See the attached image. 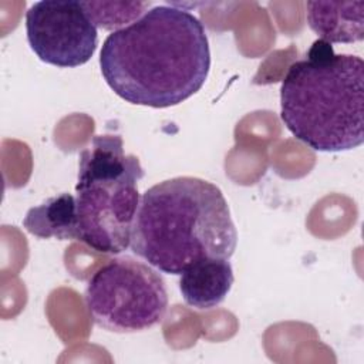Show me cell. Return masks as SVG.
Wrapping results in <instances>:
<instances>
[{"label": "cell", "mask_w": 364, "mask_h": 364, "mask_svg": "<svg viewBox=\"0 0 364 364\" xmlns=\"http://www.w3.org/2000/svg\"><path fill=\"white\" fill-rule=\"evenodd\" d=\"M100 67L108 87L127 102L173 107L196 94L208 78V36L188 10L155 6L105 38Z\"/></svg>", "instance_id": "6da1fadb"}, {"label": "cell", "mask_w": 364, "mask_h": 364, "mask_svg": "<svg viewBox=\"0 0 364 364\" xmlns=\"http://www.w3.org/2000/svg\"><path fill=\"white\" fill-rule=\"evenodd\" d=\"M237 232L222 191L195 176L146 189L131 232V250L159 272L181 274L200 259H230Z\"/></svg>", "instance_id": "7a4b0ae2"}, {"label": "cell", "mask_w": 364, "mask_h": 364, "mask_svg": "<svg viewBox=\"0 0 364 364\" xmlns=\"http://www.w3.org/2000/svg\"><path fill=\"white\" fill-rule=\"evenodd\" d=\"M364 63L334 54L316 40L307 58L293 63L280 87V118L301 142L321 152H340L364 141Z\"/></svg>", "instance_id": "3957f363"}, {"label": "cell", "mask_w": 364, "mask_h": 364, "mask_svg": "<svg viewBox=\"0 0 364 364\" xmlns=\"http://www.w3.org/2000/svg\"><path fill=\"white\" fill-rule=\"evenodd\" d=\"M144 169L124 152L119 135H94L80 152L75 185L78 239L95 252L118 255L131 243Z\"/></svg>", "instance_id": "277c9868"}, {"label": "cell", "mask_w": 364, "mask_h": 364, "mask_svg": "<svg viewBox=\"0 0 364 364\" xmlns=\"http://www.w3.org/2000/svg\"><path fill=\"white\" fill-rule=\"evenodd\" d=\"M84 300L92 321L111 333H136L159 324L168 310L162 276L131 256L114 257L88 280Z\"/></svg>", "instance_id": "5b68a950"}, {"label": "cell", "mask_w": 364, "mask_h": 364, "mask_svg": "<svg viewBox=\"0 0 364 364\" xmlns=\"http://www.w3.org/2000/svg\"><path fill=\"white\" fill-rule=\"evenodd\" d=\"M26 31L36 55L61 68L85 64L98 46L97 27L75 0L36 1L26 13Z\"/></svg>", "instance_id": "8992f818"}, {"label": "cell", "mask_w": 364, "mask_h": 364, "mask_svg": "<svg viewBox=\"0 0 364 364\" xmlns=\"http://www.w3.org/2000/svg\"><path fill=\"white\" fill-rule=\"evenodd\" d=\"M235 276L229 259L206 257L181 273L179 290L185 303L198 310L220 304L232 289Z\"/></svg>", "instance_id": "52a82bcc"}, {"label": "cell", "mask_w": 364, "mask_h": 364, "mask_svg": "<svg viewBox=\"0 0 364 364\" xmlns=\"http://www.w3.org/2000/svg\"><path fill=\"white\" fill-rule=\"evenodd\" d=\"M307 23L327 43L364 38V1H307Z\"/></svg>", "instance_id": "ba28073f"}, {"label": "cell", "mask_w": 364, "mask_h": 364, "mask_svg": "<svg viewBox=\"0 0 364 364\" xmlns=\"http://www.w3.org/2000/svg\"><path fill=\"white\" fill-rule=\"evenodd\" d=\"M23 226L28 233L41 239L77 240L78 219L75 198L65 192L47 198L43 203L27 210Z\"/></svg>", "instance_id": "9c48e42d"}, {"label": "cell", "mask_w": 364, "mask_h": 364, "mask_svg": "<svg viewBox=\"0 0 364 364\" xmlns=\"http://www.w3.org/2000/svg\"><path fill=\"white\" fill-rule=\"evenodd\" d=\"M87 16L95 27L114 30L125 27V23H134L142 14L149 3L141 1H81Z\"/></svg>", "instance_id": "30bf717a"}]
</instances>
